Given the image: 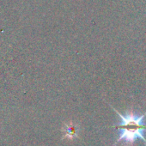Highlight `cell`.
Returning <instances> with one entry per match:
<instances>
[{
  "instance_id": "1",
  "label": "cell",
  "mask_w": 146,
  "mask_h": 146,
  "mask_svg": "<svg viewBox=\"0 0 146 146\" xmlns=\"http://www.w3.org/2000/svg\"><path fill=\"white\" fill-rule=\"evenodd\" d=\"M113 110L120 118V122L114 125V127L119 130V138L117 139L116 143L121 141H125L126 143H132L137 139H141L146 143V139L144 137L146 131L144 118L146 113L137 114L133 112H126V113L123 115L114 108Z\"/></svg>"
}]
</instances>
